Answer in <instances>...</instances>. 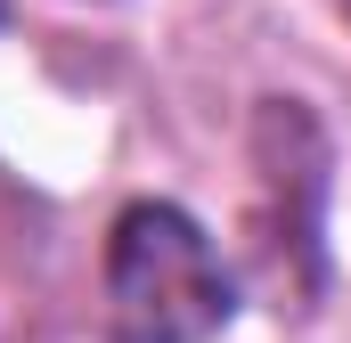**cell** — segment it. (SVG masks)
<instances>
[{"mask_svg":"<svg viewBox=\"0 0 351 343\" xmlns=\"http://www.w3.org/2000/svg\"><path fill=\"white\" fill-rule=\"evenodd\" d=\"M335 8H343V16H351V0H335Z\"/></svg>","mask_w":351,"mask_h":343,"instance_id":"7a4b0ae2","label":"cell"},{"mask_svg":"<svg viewBox=\"0 0 351 343\" xmlns=\"http://www.w3.org/2000/svg\"><path fill=\"white\" fill-rule=\"evenodd\" d=\"M114 343H204L229 319V270L180 204H131L106 246Z\"/></svg>","mask_w":351,"mask_h":343,"instance_id":"6da1fadb","label":"cell"},{"mask_svg":"<svg viewBox=\"0 0 351 343\" xmlns=\"http://www.w3.org/2000/svg\"><path fill=\"white\" fill-rule=\"evenodd\" d=\"M0 8H8V0H0Z\"/></svg>","mask_w":351,"mask_h":343,"instance_id":"3957f363","label":"cell"}]
</instances>
